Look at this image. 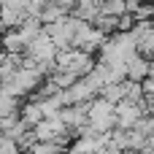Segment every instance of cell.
<instances>
[{"label": "cell", "instance_id": "cell-1", "mask_svg": "<svg viewBox=\"0 0 154 154\" xmlns=\"http://www.w3.org/2000/svg\"><path fill=\"white\" fill-rule=\"evenodd\" d=\"M87 125L97 135H111L116 130V106L103 100V97H95L89 103V111H87Z\"/></svg>", "mask_w": 154, "mask_h": 154}, {"label": "cell", "instance_id": "cell-2", "mask_svg": "<svg viewBox=\"0 0 154 154\" xmlns=\"http://www.w3.org/2000/svg\"><path fill=\"white\" fill-rule=\"evenodd\" d=\"M54 65H57V73H70L76 79H87L95 70L97 62L92 60V54H84L79 49H68V51H60L57 54Z\"/></svg>", "mask_w": 154, "mask_h": 154}, {"label": "cell", "instance_id": "cell-3", "mask_svg": "<svg viewBox=\"0 0 154 154\" xmlns=\"http://www.w3.org/2000/svg\"><path fill=\"white\" fill-rule=\"evenodd\" d=\"M146 116V111H143V103H119L116 106V130H135L138 127V122Z\"/></svg>", "mask_w": 154, "mask_h": 154}, {"label": "cell", "instance_id": "cell-4", "mask_svg": "<svg viewBox=\"0 0 154 154\" xmlns=\"http://www.w3.org/2000/svg\"><path fill=\"white\" fill-rule=\"evenodd\" d=\"M19 119L32 130V127H38L46 116H43V108H41V100H27V103H22V108H19Z\"/></svg>", "mask_w": 154, "mask_h": 154}, {"label": "cell", "instance_id": "cell-5", "mask_svg": "<svg viewBox=\"0 0 154 154\" xmlns=\"http://www.w3.org/2000/svg\"><path fill=\"white\" fill-rule=\"evenodd\" d=\"M149 68H152V60L135 54L130 62H127V81H135V84H143L149 79Z\"/></svg>", "mask_w": 154, "mask_h": 154}, {"label": "cell", "instance_id": "cell-6", "mask_svg": "<svg viewBox=\"0 0 154 154\" xmlns=\"http://www.w3.org/2000/svg\"><path fill=\"white\" fill-rule=\"evenodd\" d=\"M19 97L8 95L5 89H0V119H8V116H19Z\"/></svg>", "mask_w": 154, "mask_h": 154}, {"label": "cell", "instance_id": "cell-7", "mask_svg": "<svg viewBox=\"0 0 154 154\" xmlns=\"http://www.w3.org/2000/svg\"><path fill=\"white\" fill-rule=\"evenodd\" d=\"M0 54H5V51H3V41H0Z\"/></svg>", "mask_w": 154, "mask_h": 154}]
</instances>
